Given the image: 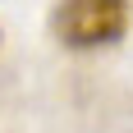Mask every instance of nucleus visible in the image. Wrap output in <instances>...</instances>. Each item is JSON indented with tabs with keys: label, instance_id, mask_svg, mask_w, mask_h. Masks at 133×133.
<instances>
[{
	"label": "nucleus",
	"instance_id": "obj_1",
	"mask_svg": "<svg viewBox=\"0 0 133 133\" xmlns=\"http://www.w3.org/2000/svg\"><path fill=\"white\" fill-rule=\"evenodd\" d=\"M133 23L129 0H60L51 14L55 37L74 46V51H92V46H110L119 41Z\"/></svg>",
	"mask_w": 133,
	"mask_h": 133
}]
</instances>
